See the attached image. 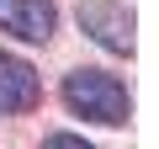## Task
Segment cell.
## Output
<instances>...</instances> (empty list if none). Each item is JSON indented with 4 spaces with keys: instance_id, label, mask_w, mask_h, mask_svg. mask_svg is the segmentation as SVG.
<instances>
[{
    "instance_id": "3",
    "label": "cell",
    "mask_w": 159,
    "mask_h": 149,
    "mask_svg": "<svg viewBox=\"0 0 159 149\" xmlns=\"http://www.w3.org/2000/svg\"><path fill=\"white\" fill-rule=\"evenodd\" d=\"M58 27L53 0H0V32H16L27 43H48Z\"/></svg>"
},
{
    "instance_id": "2",
    "label": "cell",
    "mask_w": 159,
    "mask_h": 149,
    "mask_svg": "<svg viewBox=\"0 0 159 149\" xmlns=\"http://www.w3.org/2000/svg\"><path fill=\"white\" fill-rule=\"evenodd\" d=\"M80 27L111 53H133V16L122 0H80Z\"/></svg>"
},
{
    "instance_id": "5",
    "label": "cell",
    "mask_w": 159,
    "mask_h": 149,
    "mask_svg": "<svg viewBox=\"0 0 159 149\" xmlns=\"http://www.w3.org/2000/svg\"><path fill=\"white\" fill-rule=\"evenodd\" d=\"M43 149H96V144H85L80 133H48V138H43Z\"/></svg>"
},
{
    "instance_id": "1",
    "label": "cell",
    "mask_w": 159,
    "mask_h": 149,
    "mask_svg": "<svg viewBox=\"0 0 159 149\" xmlns=\"http://www.w3.org/2000/svg\"><path fill=\"white\" fill-rule=\"evenodd\" d=\"M64 101L74 117H90V123H106V128H122L133 101H127V85L106 69H69L64 74Z\"/></svg>"
},
{
    "instance_id": "4",
    "label": "cell",
    "mask_w": 159,
    "mask_h": 149,
    "mask_svg": "<svg viewBox=\"0 0 159 149\" xmlns=\"http://www.w3.org/2000/svg\"><path fill=\"white\" fill-rule=\"evenodd\" d=\"M43 101V80H37V69L16 53L0 48V112H32Z\"/></svg>"
}]
</instances>
